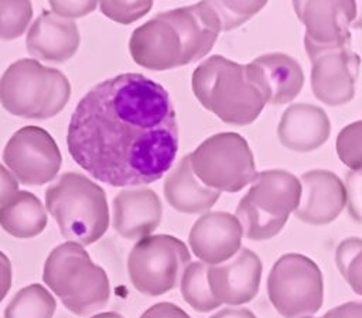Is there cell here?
Here are the masks:
<instances>
[{
    "label": "cell",
    "mask_w": 362,
    "mask_h": 318,
    "mask_svg": "<svg viewBox=\"0 0 362 318\" xmlns=\"http://www.w3.org/2000/svg\"><path fill=\"white\" fill-rule=\"evenodd\" d=\"M74 161L112 187L156 182L178 153V123L168 92L143 73L95 85L76 105L66 133Z\"/></svg>",
    "instance_id": "cell-1"
},
{
    "label": "cell",
    "mask_w": 362,
    "mask_h": 318,
    "mask_svg": "<svg viewBox=\"0 0 362 318\" xmlns=\"http://www.w3.org/2000/svg\"><path fill=\"white\" fill-rule=\"evenodd\" d=\"M191 88L198 102L223 123H253L266 106V99L247 75L246 64L223 55L204 59L192 72Z\"/></svg>",
    "instance_id": "cell-2"
},
{
    "label": "cell",
    "mask_w": 362,
    "mask_h": 318,
    "mask_svg": "<svg viewBox=\"0 0 362 318\" xmlns=\"http://www.w3.org/2000/svg\"><path fill=\"white\" fill-rule=\"evenodd\" d=\"M42 281L68 311L86 317L105 307L110 284L105 269L93 263L82 245L65 242L45 259Z\"/></svg>",
    "instance_id": "cell-3"
},
{
    "label": "cell",
    "mask_w": 362,
    "mask_h": 318,
    "mask_svg": "<svg viewBox=\"0 0 362 318\" xmlns=\"http://www.w3.org/2000/svg\"><path fill=\"white\" fill-rule=\"evenodd\" d=\"M45 206L68 242L92 245L109 228L105 189L79 172H65L49 185L45 192Z\"/></svg>",
    "instance_id": "cell-4"
},
{
    "label": "cell",
    "mask_w": 362,
    "mask_h": 318,
    "mask_svg": "<svg viewBox=\"0 0 362 318\" xmlns=\"http://www.w3.org/2000/svg\"><path fill=\"white\" fill-rule=\"evenodd\" d=\"M69 98L68 78L33 58L13 62L0 78V103L14 116L49 119L66 106Z\"/></svg>",
    "instance_id": "cell-5"
},
{
    "label": "cell",
    "mask_w": 362,
    "mask_h": 318,
    "mask_svg": "<svg viewBox=\"0 0 362 318\" xmlns=\"http://www.w3.org/2000/svg\"><path fill=\"white\" fill-rule=\"evenodd\" d=\"M300 179L286 170L256 172L249 191L239 201L235 216L250 240H269L279 235L300 204Z\"/></svg>",
    "instance_id": "cell-6"
},
{
    "label": "cell",
    "mask_w": 362,
    "mask_h": 318,
    "mask_svg": "<svg viewBox=\"0 0 362 318\" xmlns=\"http://www.w3.org/2000/svg\"><path fill=\"white\" fill-rule=\"evenodd\" d=\"M188 155L195 177L218 192H238L256 175L253 153L245 137L235 131L209 136Z\"/></svg>",
    "instance_id": "cell-7"
},
{
    "label": "cell",
    "mask_w": 362,
    "mask_h": 318,
    "mask_svg": "<svg viewBox=\"0 0 362 318\" xmlns=\"http://www.w3.org/2000/svg\"><path fill=\"white\" fill-rule=\"evenodd\" d=\"M191 261L187 245L171 235H148L139 239L127 259L133 287L143 295L157 297L174 290Z\"/></svg>",
    "instance_id": "cell-8"
},
{
    "label": "cell",
    "mask_w": 362,
    "mask_h": 318,
    "mask_svg": "<svg viewBox=\"0 0 362 318\" xmlns=\"http://www.w3.org/2000/svg\"><path fill=\"white\" fill-rule=\"evenodd\" d=\"M267 295L283 318L310 317L322 307V273L304 254H283L267 276Z\"/></svg>",
    "instance_id": "cell-9"
},
{
    "label": "cell",
    "mask_w": 362,
    "mask_h": 318,
    "mask_svg": "<svg viewBox=\"0 0 362 318\" xmlns=\"http://www.w3.org/2000/svg\"><path fill=\"white\" fill-rule=\"evenodd\" d=\"M3 161L24 185H44L57 177L62 155L47 130L24 126L8 139L3 150Z\"/></svg>",
    "instance_id": "cell-10"
},
{
    "label": "cell",
    "mask_w": 362,
    "mask_h": 318,
    "mask_svg": "<svg viewBox=\"0 0 362 318\" xmlns=\"http://www.w3.org/2000/svg\"><path fill=\"white\" fill-rule=\"evenodd\" d=\"M311 61V89L314 96L328 105L341 106L355 96L361 59L351 45L321 47L304 41Z\"/></svg>",
    "instance_id": "cell-11"
},
{
    "label": "cell",
    "mask_w": 362,
    "mask_h": 318,
    "mask_svg": "<svg viewBox=\"0 0 362 318\" xmlns=\"http://www.w3.org/2000/svg\"><path fill=\"white\" fill-rule=\"evenodd\" d=\"M262 271L259 256L247 247H240L232 259L208 266L206 281L221 304L243 305L257 295Z\"/></svg>",
    "instance_id": "cell-12"
},
{
    "label": "cell",
    "mask_w": 362,
    "mask_h": 318,
    "mask_svg": "<svg viewBox=\"0 0 362 318\" xmlns=\"http://www.w3.org/2000/svg\"><path fill=\"white\" fill-rule=\"evenodd\" d=\"M293 8L305 27L304 41L321 47L351 45L355 1H294Z\"/></svg>",
    "instance_id": "cell-13"
},
{
    "label": "cell",
    "mask_w": 362,
    "mask_h": 318,
    "mask_svg": "<svg viewBox=\"0 0 362 318\" xmlns=\"http://www.w3.org/2000/svg\"><path fill=\"white\" fill-rule=\"evenodd\" d=\"M243 230L229 212L202 213L188 233V243L199 261L214 266L232 259L242 247Z\"/></svg>",
    "instance_id": "cell-14"
},
{
    "label": "cell",
    "mask_w": 362,
    "mask_h": 318,
    "mask_svg": "<svg viewBox=\"0 0 362 318\" xmlns=\"http://www.w3.org/2000/svg\"><path fill=\"white\" fill-rule=\"evenodd\" d=\"M158 18L170 23L181 40V65L204 58L214 47L219 33V21L209 1H199L191 6L177 7L157 14Z\"/></svg>",
    "instance_id": "cell-15"
},
{
    "label": "cell",
    "mask_w": 362,
    "mask_h": 318,
    "mask_svg": "<svg viewBox=\"0 0 362 318\" xmlns=\"http://www.w3.org/2000/svg\"><path fill=\"white\" fill-rule=\"evenodd\" d=\"M301 196L297 219L307 225L321 226L335 220L346 205L345 184L327 170H311L301 175Z\"/></svg>",
    "instance_id": "cell-16"
},
{
    "label": "cell",
    "mask_w": 362,
    "mask_h": 318,
    "mask_svg": "<svg viewBox=\"0 0 362 318\" xmlns=\"http://www.w3.org/2000/svg\"><path fill=\"white\" fill-rule=\"evenodd\" d=\"M247 75L266 99V105H284L294 100L303 89L304 73L293 57L283 52L259 55L246 64Z\"/></svg>",
    "instance_id": "cell-17"
},
{
    "label": "cell",
    "mask_w": 362,
    "mask_h": 318,
    "mask_svg": "<svg viewBox=\"0 0 362 318\" xmlns=\"http://www.w3.org/2000/svg\"><path fill=\"white\" fill-rule=\"evenodd\" d=\"M129 51L133 61L151 71L181 66V40L175 28L157 16L132 31Z\"/></svg>",
    "instance_id": "cell-18"
},
{
    "label": "cell",
    "mask_w": 362,
    "mask_h": 318,
    "mask_svg": "<svg viewBox=\"0 0 362 318\" xmlns=\"http://www.w3.org/2000/svg\"><path fill=\"white\" fill-rule=\"evenodd\" d=\"M163 205L150 188H124L113 199V228L124 239L151 235L161 223Z\"/></svg>",
    "instance_id": "cell-19"
},
{
    "label": "cell",
    "mask_w": 362,
    "mask_h": 318,
    "mask_svg": "<svg viewBox=\"0 0 362 318\" xmlns=\"http://www.w3.org/2000/svg\"><path fill=\"white\" fill-rule=\"evenodd\" d=\"M81 42L74 20L62 18L49 10L42 13L30 25L25 45L30 55L48 62H65L72 58Z\"/></svg>",
    "instance_id": "cell-20"
},
{
    "label": "cell",
    "mask_w": 362,
    "mask_h": 318,
    "mask_svg": "<svg viewBox=\"0 0 362 318\" xmlns=\"http://www.w3.org/2000/svg\"><path fill=\"white\" fill-rule=\"evenodd\" d=\"M331 134L328 114L311 103H293L281 114L277 126L279 141L291 151L308 153L320 148Z\"/></svg>",
    "instance_id": "cell-21"
},
{
    "label": "cell",
    "mask_w": 362,
    "mask_h": 318,
    "mask_svg": "<svg viewBox=\"0 0 362 318\" xmlns=\"http://www.w3.org/2000/svg\"><path fill=\"white\" fill-rule=\"evenodd\" d=\"M219 192L205 187L192 172L189 155L174 167L164 179V198L181 213H205L219 199Z\"/></svg>",
    "instance_id": "cell-22"
},
{
    "label": "cell",
    "mask_w": 362,
    "mask_h": 318,
    "mask_svg": "<svg viewBox=\"0 0 362 318\" xmlns=\"http://www.w3.org/2000/svg\"><path fill=\"white\" fill-rule=\"evenodd\" d=\"M48 223L41 201L30 191H17L0 206V226L17 239L40 235Z\"/></svg>",
    "instance_id": "cell-23"
},
{
    "label": "cell",
    "mask_w": 362,
    "mask_h": 318,
    "mask_svg": "<svg viewBox=\"0 0 362 318\" xmlns=\"http://www.w3.org/2000/svg\"><path fill=\"white\" fill-rule=\"evenodd\" d=\"M55 308L54 295L34 283L16 293L4 310V318H52Z\"/></svg>",
    "instance_id": "cell-24"
},
{
    "label": "cell",
    "mask_w": 362,
    "mask_h": 318,
    "mask_svg": "<svg viewBox=\"0 0 362 318\" xmlns=\"http://www.w3.org/2000/svg\"><path fill=\"white\" fill-rule=\"evenodd\" d=\"M206 270L208 264L202 261H189L178 283L182 298L198 312H209L222 305L209 290Z\"/></svg>",
    "instance_id": "cell-25"
},
{
    "label": "cell",
    "mask_w": 362,
    "mask_h": 318,
    "mask_svg": "<svg viewBox=\"0 0 362 318\" xmlns=\"http://www.w3.org/2000/svg\"><path fill=\"white\" fill-rule=\"evenodd\" d=\"M362 240L359 237L344 239L335 250V264L341 276L359 295L362 291Z\"/></svg>",
    "instance_id": "cell-26"
},
{
    "label": "cell",
    "mask_w": 362,
    "mask_h": 318,
    "mask_svg": "<svg viewBox=\"0 0 362 318\" xmlns=\"http://www.w3.org/2000/svg\"><path fill=\"white\" fill-rule=\"evenodd\" d=\"M33 17L31 1H0V40H16Z\"/></svg>",
    "instance_id": "cell-27"
},
{
    "label": "cell",
    "mask_w": 362,
    "mask_h": 318,
    "mask_svg": "<svg viewBox=\"0 0 362 318\" xmlns=\"http://www.w3.org/2000/svg\"><path fill=\"white\" fill-rule=\"evenodd\" d=\"M209 4L218 17L221 31H230L259 13L266 1H209Z\"/></svg>",
    "instance_id": "cell-28"
},
{
    "label": "cell",
    "mask_w": 362,
    "mask_h": 318,
    "mask_svg": "<svg viewBox=\"0 0 362 318\" xmlns=\"http://www.w3.org/2000/svg\"><path fill=\"white\" fill-rule=\"evenodd\" d=\"M335 147L339 160L351 171H359L362 168V122L346 124L338 133Z\"/></svg>",
    "instance_id": "cell-29"
},
{
    "label": "cell",
    "mask_w": 362,
    "mask_h": 318,
    "mask_svg": "<svg viewBox=\"0 0 362 318\" xmlns=\"http://www.w3.org/2000/svg\"><path fill=\"white\" fill-rule=\"evenodd\" d=\"M153 1H102L100 11L119 24H130L146 16Z\"/></svg>",
    "instance_id": "cell-30"
},
{
    "label": "cell",
    "mask_w": 362,
    "mask_h": 318,
    "mask_svg": "<svg viewBox=\"0 0 362 318\" xmlns=\"http://www.w3.org/2000/svg\"><path fill=\"white\" fill-rule=\"evenodd\" d=\"M51 11L62 18H76L92 13L98 7V1H49Z\"/></svg>",
    "instance_id": "cell-31"
},
{
    "label": "cell",
    "mask_w": 362,
    "mask_h": 318,
    "mask_svg": "<svg viewBox=\"0 0 362 318\" xmlns=\"http://www.w3.org/2000/svg\"><path fill=\"white\" fill-rule=\"evenodd\" d=\"M345 194L348 202L349 215L359 222L361 220V170L349 171L345 177Z\"/></svg>",
    "instance_id": "cell-32"
},
{
    "label": "cell",
    "mask_w": 362,
    "mask_h": 318,
    "mask_svg": "<svg viewBox=\"0 0 362 318\" xmlns=\"http://www.w3.org/2000/svg\"><path fill=\"white\" fill-rule=\"evenodd\" d=\"M140 318H191V317L177 304L161 301L147 308L140 315Z\"/></svg>",
    "instance_id": "cell-33"
},
{
    "label": "cell",
    "mask_w": 362,
    "mask_h": 318,
    "mask_svg": "<svg viewBox=\"0 0 362 318\" xmlns=\"http://www.w3.org/2000/svg\"><path fill=\"white\" fill-rule=\"evenodd\" d=\"M18 191V182L16 177L0 164V206L6 204Z\"/></svg>",
    "instance_id": "cell-34"
},
{
    "label": "cell",
    "mask_w": 362,
    "mask_h": 318,
    "mask_svg": "<svg viewBox=\"0 0 362 318\" xmlns=\"http://www.w3.org/2000/svg\"><path fill=\"white\" fill-rule=\"evenodd\" d=\"M322 318H362V304L359 301H349L337 305L327 311Z\"/></svg>",
    "instance_id": "cell-35"
},
{
    "label": "cell",
    "mask_w": 362,
    "mask_h": 318,
    "mask_svg": "<svg viewBox=\"0 0 362 318\" xmlns=\"http://www.w3.org/2000/svg\"><path fill=\"white\" fill-rule=\"evenodd\" d=\"M13 281V270H11V261L8 257L0 252V302L7 295Z\"/></svg>",
    "instance_id": "cell-36"
},
{
    "label": "cell",
    "mask_w": 362,
    "mask_h": 318,
    "mask_svg": "<svg viewBox=\"0 0 362 318\" xmlns=\"http://www.w3.org/2000/svg\"><path fill=\"white\" fill-rule=\"evenodd\" d=\"M209 318H257V317L247 308H223L216 314L211 315Z\"/></svg>",
    "instance_id": "cell-37"
},
{
    "label": "cell",
    "mask_w": 362,
    "mask_h": 318,
    "mask_svg": "<svg viewBox=\"0 0 362 318\" xmlns=\"http://www.w3.org/2000/svg\"><path fill=\"white\" fill-rule=\"evenodd\" d=\"M90 318H124L123 315L117 314V312H113V311H107V312H100V314H96Z\"/></svg>",
    "instance_id": "cell-38"
},
{
    "label": "cell",
    "mask_w": 362,
    "mask_h": 318,
    "mask_svg": "<svg viewBox=\"0 0 362 318\" xmlns=\"http://www.w3.org/2000/svg\"><path fill=\"white\" fill-rule=\"evenodd\" d=\"M301 318H314V317H311V315H310V317H301ZM321 318H322V317H321Z\"/></svg>",
    "instance_id": "cell-39"
}]
</instances>
